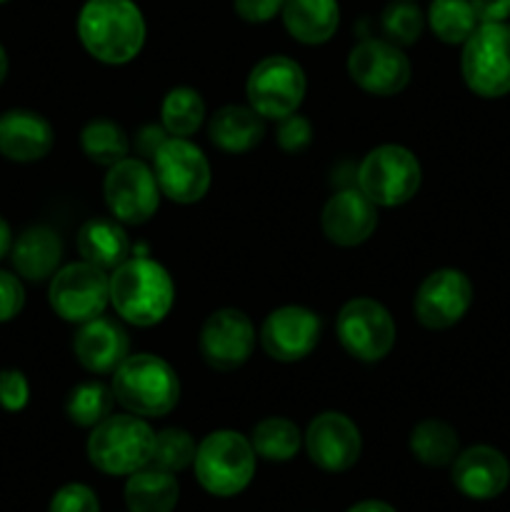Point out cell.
Wrapping results in <instances>:
<instances>
[{"mask_svg": "<svg viewBox=\"0 0 510 512\" xmlns=\"http://www.w3.org/2000/svg\"><path fill=\"white\" fill-rule=\"evenodd\" d=\"M78 38L100 63H130L145 43L143 13L133 0H85L78 13Z\"/></svg>", "mask_w": 510, "mask_h": 512, "instance_id": "6da1fadb", "label": "cell"}, {"mask_svg": "<svg viewBox=\"0 0 510 512\" xmlns=\"http://www.w3.org/2000/svg\"><path fill=\"white\" fill-rule=\"evenodd\" d=\"M173 303V278L155 260L128 258L110 275V305L130 325L150 328L163 323Z\"/></svg>", "mask_w": 510, "mask_h": 512, "instance_id": "7a4b0ae2", "label": "cell"}, {"mask_svg": "<svg viewBox=\"0 0 510 512\" xmlns=\"http://www.w3.org/2000/svg\"><path fill=\"white\" fill-rule=\"evenodd\" d=\"M113 395L128 413L163 418L178 405L180 380L158 355H128L113 373Z\"/></svg>", "mask_w": 510, "mask_h": 512, "instance_id": "3957f363", "label": "cell"}, {"mask_svg": "<svg viewBox=\"0 0 510 512\" xmlns=\"http://www.w3.org/2000/svg\"><path fill=\"white\" fill-rule=\"evenodd\" d=\"M255 450L250 438L238 430H215L205 435L195 450V478L205 493L233 498L250 485L255 475Z\"/></svg>", "mask_w": 510, "mask_h": 512, "instance_id": "277c9868", "label": "cell"}, {"mask_svg": "<svg viewBox=\"0 0 510 512\" xmlns=\"http://www.w3.org/2000/svg\"><path fill=\"white\" fill-rule=\"evenodd\" d=\"M155 433L140 415H108L88 438V460L105 475H133L150 465Z\"/></svg>", "mask_w": 510, "mask_h": 512, "instance_id": "5b68a950", "label": "cell"}, {"mask_svg": "<svg viewBox=\"0 0 510 512\" xmlns=\"http://www.w3.org/2000/svg\"><path fill=\"white\" fill-rule=\"evenodd\" d=\"M463 80L480 98H503L510 93V25L480 23L463 43Z\"/></svg>", "mask_w": 510, "mask_h": 512, "instance_id": "8992f818", "label": "cell"}, {"mask_svg": "<svg viewBox=\"0 0 510 512\" xmlns=\"http://www.w3.org/2000/svg\"><path fill=\"white\" fill-rule=\"evenodd\" d=\"M420 163L403 145H380L363 158L358 168V188L383 208L403 205L418 193Z\"/></svg>", "mask_w": 510, "mask_h": 512, "instance_id": "52a82bcc", "label": "cell"}, {"mask_svg": "<svg viewBox=\"0 0 510 512\" xmlns=\"http://www.w3.org/2000/svg\"><path fill=\"white\" fill-rule=\"evenodd\" d=\"M305 88V73L293 58L268 55L250 70L245 95L250 108L265 120H283L300 108Z\"/></svg>", "mask_w": 510, "mask_h": 512, "instance_id": "ba28073f", "label": "cell"}, {"mask_svg": "<svg viewBox=\"0 0 510 512\" xmlns=\"http://www.w3.org/2000/svg\"><path fill=\"white\" fill-rule=\"evenodd\" d=\"M50 308L65 323L83 325L100 318L110 303V275L90 263H70L58 268L48 288Z\"/></svg>", "mask_w": 510, "mask_h": 512, "instance_id": "9c48e42d", "label": "cell"}, {"mask_svg": "<svg viewBox=\"0 0 510 512\" xmlns=\"http://www.w3.org/2000/svg\"><path fill=\"white\" fill-rule=\"evenodd\" d=\"M153 173L160 193L180 205L198 203L210 188V163L188 138H165L153 155Z\"/></svg>", "mask_w": 510, "mask_h": 512, "instance_id": "30bf717a", "label": "cell"}, {"mask_svg": "<svg viewBox=\"0 0 510 512\" xmlns=\"http://www.w3.org/2000/svg\"><path fill=\"white\" fill-rule=\"evenodd\" d=\"M335 333L345 353L363 363H378L393 350L395 323L373 298H355L340 308Z\"/></svg>", "mask_w": 510, "mask_h": 512, "instance_id": "8fae6325", "label": "cell"}, {"mask_svg": "<svg viewBox=\"0 0 510 512\" xmlns=\"http://www.w3.org/2000/svg\"><path fill=\"white\" fill-rule=\"evenodd\" d=\"M105 203L115 220L125 225H143L160 205V188L153 168L140 158H125L110 165L105 175Z\"/></svg>", "mask_w": 510, "mask_h": 512, "instance_id": "7c38bea8", "label": "cell"}, {"mask_svg": "<svg viewBox=\"0 0 510 512\" xmlns=\"http://www.w3.org/2000/svg\"><path fill=\"white\" fill-rule=\"evenodd\" d=\"M348 75L370 95H398L410 83V60L390 40L365 38L350 50Z\"/></svg>", "mask_w": 510, "mask_h": 512, "instance_id": "4fadbf2b", "label": "cell"}, {"mask_svg": "<svg viewBox=\"0 0 510 512\" xmlns=\"http://www.w3.org/2000/svg\"><path fill=\"white\" fill-rule=\"evenodd\" d=\"M255 328L238 308L215 310L200 330V355L220 373L238 370L253 355Z\"/></svg>", "mask_w": 510, "mask_h": 512, "instance_id": "5bb4252c", "label": "cell"}, {"mask_svg": "<svg viewBox=\"0 0 510 512\" xmlns=\"http://www.w3.org/2000/svg\"><path fill=\"white\" fill-rule=\"evenodd\" d=\"M473 303V285L468 275L455 268L430 273L415 293V318L430 330L453 328L463 320Z\"/></svg>", "mask_w": 510, "mask_h": 512, "instance_id": "9a60e30c", "label": "cell"}, {"mask_svg": "<svg viewBox=\"0 0 510 512\" xmlns=\"http://www.w3.org/2000/svg\"><path fill=\"white\" fill-rule=\"evenodd\" d=\"M303 445L308 458L325 473H345L353 468L363 450L360 430L348 415L320 413L310 420L303 435Z\"/></svg>", "mask_w": 510, "mask_h": 512, "instance_id": "2e32d148", "label": "cell"}, {"mask_svg": "<svg viewBox=\"0 0 510 512\" xmlns=\"http://www.w3.org/2000/svg\"><path fill=\"white\" fill-rule=\"evenodd\" d=\"M320 323L318 315L300 305H285V308L273 310L263 320L260 328V345L265 353L280 363H298L308 358L320 340Z\"/></svg>", "mask_w": 510, "mask_h": 512, "instance_id": "e0dca14e", "label": "cell"}, {"mask_svg": "<svg viewBox=\"0 0 510 512\" xmlns=\"http://www.w3.org/2000/svg\"><path fill=\"white\" fill-rule=\"evenodd\" d=\"M323 233L330 243L340 248H353L365 243L378 225V205L363 190H340L323 208Z\"/></svg>", "mask_w": 510, "mask_h": 512, "instance_id": "ac0fdd59", "label": "cell"}, {"mask_svg": "<svg viewBox=\"0 0 510 512\" xmlns=\"http://www.w3.org/2000/svg\"><path fill=\"white\" fill-rule=\"evenodd\" d=\"M510 463L490 445H473L453 460V485L470 500H493L508 488Z\"/></svg>", "mask_w": 510, "mask_h": 512, "instance_id": "d6986e66", "label": "cell"}, {"mask_svg": "<svg viewBox=\"0 0 510 512\" xmlns=\"http://www.w3.org/2000/svg\"><path fill=\"white\" fill-rule=\"evenodd\" d=\"M55 143L53 125L35 110L13 108L0 113V155L13 163H35Z\"/></svg>", "mask_w": 510, "mask_h": 512, "instance_id": "ffe728a7", "label": "cell"}, {"mask_svg": "<svg viewBox=\"0 0 510 512\" xmlns=\"http://www.w3.org/2000/svg\"><path fill=\"white\" fill-rule=\"evenodd\" d=\"M73 350L78 363L95 375H108L120 368L130 355L128 333L115 320L95 318L80 325L73 340Z\"/></svg>", "mask_w": 510, "mask_h": 512, "instance_id": "44dd1931", "label": "cell"}, {"mask_svg": "<svg viewBox=\"0 0 510 512\" xmlns=\"http://www.w3.org/2000/svg\"><path fill=\"white\" fill-rule=\"evenodd\" d=\"M10 258L20 278L30 283H43L58 273V265L63 260V240L48 225H33L23 230L18 240H13Z\"/></svg>", "mask_w": 510, "mask_h": 512, "instance_id": "7402d4cb", "label": "cell"}, {"mask_svg": "<svg viewBox=\"0 0 510 512\" xmlns=\"http://www.w3.org/2000/svg\"><path fill=\"white\" fill-rule=\"evenodd\" d=\"M280 13L285 30L305 45L328 43L340 23L338 0H285Z\"/></svg>", "mask_w": 510, "mask_h": 512, "instance_id": "603a6c76", "label": "cell"}, {"mask_svg": "<svg viewBox=\"0 0 510 512\" xmlns=\"http://www.w3.org/2000/svg\"><path fill=\"white\" fill-rule=\"evenodd\" d=\"M265 118L250 105H225L210 118L208 138L225 153H248L263 140Z\"/></svg>", "mask_w": 510, "mask_h": 512, "instance_id": "cb8c5ba5", "label": "cell"}, {"mask_svg": "<svg viewBox=\"0 0 510 512\" xmlns=\"http://www.w3.org/2000/svg\"><path fill=\"white\" fill-rule=\"evenodd\" d=\"M78 253L100 270H115L130 258V240L120 220L90 218L78 230Z\"/></svg>", "mask_w": 510, "mask_h": 512, "instance_id": "d4e9b609", "label": "cell"}, {"mask_svg": "<svg viewBox=\"0 0 510 512\" xmlns=\"http://www.w3.org/2000/svg\"><path fill=\"white\" fill-rule=\"evenodd\" d=\"M178 498L180 488L175 475L153 465L135 470L125 483V505L130 512H173Z\"/></svg>", "mask_w": 510, "mask_h": 512, "instance_id": "484cf974", "label": "cell"}, {"mask_svg": "<svg viewBox=\"0 0 510 512\" xmlns=\"http://www.w3.org/2000/svg\"><path fill=\"white\" fill-rule=\"evenodd\" d=\"M410 453L418 463L428 465V468H443L458 458V433L443 420H423L410 433Z\"/></svg>", "mask_w": 510, "mask_h": 512, "instance_id": "4316f807", "label": "cell"}, {"mask_svg": "<svg viewBox=\"0 0 510 512\" xmlns=\"http://www.w3.org/2000/svg\"><path fill=\"white\" fill-rule=\"evenodd\" d=\"M250 445H253L255 455L268 463H288L298 455L300 445H303V435H300L298 425L288 418H265L260 420L250 435Z\"/></svg>", "mask_w": 510, "mask_h": 512, "instance_id": "83f0119b", "label": "cell"}, {"mask_svg": "<svg viewBox=\"0 0 510 512\" xmlns=\"http://www.w3.org/2000/svg\"><path fill=\"white\" fill-rule=\"evenodd\" d=\"M80 148L95 165L110 168V165L128 158L130 140L118 123L108 118H95L80 133Z\"/></svg>", "mask_w": 510, "mask_h": 512, "instance_id": "f1b7e54d", "label": "cell"}, {"mask_svg": "<svg viewBox=\"0 0 510 512\" xmlns=\"http://www.w3.org/2000/svg\"><path fill=\"white\" fill-rule=\"evenodd\" d=\"M428 25L448 45H463L480 20L470 0H433L428 8Z\"/></svg>", "mask_w": 510, "mask_h": 512, "instance_id": "f546056e", "label": "cell"}, {"mask_svg": "<svg viewBox=\"0 0 510 512\" xmlns=\"http://www.w3.org/2000/svg\"><path fill=\"white\" fill-rule=\"evenodd\" d=\"M160 118H163L165 133L173 135V138H188L203 125L205 103L198 90L180 85L163 98Z\"/></svg>", "mask_w": 510, "mask_h": 512, "instance_id": "4dcf8cb0", "label": "cell"}, {"mask_svg": "<svg viewBox=\"0 0 510 512\" xmlns=\"http://www.w3.org/2000/svg\"><path fill=\"white\" fill-rule=\"evenodd\" d=\"M113 403V388L98 383V380H90V383H80L70 390L65 413L80 428H95L113 413Z\"/></svg>", "mask_w": 510, "mask_h": 512, "instance_id": "1f68e13d", "label": "cell"}, {"mask_svg": "<svg viewBox=\"0 0 510 512\" xmlns=\"http://www.w3.org/2000/svg\"><path fill=\"white\" fill-rule=\"evenodd\" d=\"M195 445L193 435L183 428H165L160 433H155V445H153V458L150 465L160 470H168V473H180V470L190 468L195 460Z\"/></svg>", "mask_w": 510, "mask_h": 512, "instance_id": "d6a6232c", "label": "cell"}, {"mask_svg": "<svg viewBox=\"0 0 510 512\" xmlns=\"http://www.w3.org/2000/svg\"><path fill=\"white\" fill-rule=\"evenodd\" d=\"M380 28H383L385 38L400 48V45H413L420 38L425 28V18L418 5H413L410 0H398V3H390L383 10Z\"/></svg>", "mask_w": 510, "mask_h": 512, "instance_id": "836d02e7", "label": "cell"}, {"mask_svg": "<svg viewBox=\"0 0 510 512\" xmlns=\"http://www.w3.org/2000/svg\"><path fill=\"white\" fill-rule=\"evenodd\" d=\"M48 512H100L98 495L83 483H68L50 498Z\"/></svg>", "mask_w": 510, "mask_h": 512, "instance_id": "e575fe53", "label": "cell"}, {"mask_svg": "<svg viewBox=\"0 0 510 512\" xmlns=\"http://www.w3.org/2000/svg\"><path fill=\"white\" fill-rule=\"evenodd\" d=\"M30 400V385L20 370H0V408L20 413Z\"/></svg>", "mask_w": 510, "mask_h": 512, "instance_id": "d590c367", "label": "cell"}, {"mask_svg": "<svg viewBox=\"0 0 510 512\" xmlns=\"http://www.w3.org/2000/svg\"><path fill=\"white\" fill-rule=\"evenodd\" d=\"M310 140H313V128H310L308 118L293 113L278 120V145L285 153H300L308 148Z\"/></svg>", "mask_w": 510, "mask_h": 512, "instance_id": "8d00e7d4", "label": "cell"}, {"mask_svg": "<svg viewBox=\"0 0 510 512\" xmlns=\"http://www.w3.org/2000/svg\"><path fill=\"white\" fill-rule=\"evenodd\" d=\"M25 305V290L18 275L0 270V323L18 318Z\"/></svg>", "mask_w": 510, "mask_h": 512, "instance_id": "74e56055", "label": "cell"}, {"mask_svg": "<svg viewBox=\"0 0 510 512\" xmlns=\"http://www.w3.org/2000/svg\"><path fill=\"white\" fill-rule=\"evenodd\" d=\"M285 0H233V8L245 23H268L283 10Z\"/></svg>", "mask_w": 510, "mask_h": 512, "instance_id": "f35d334b", "label": "cell"}, {"mask_svg": "<svg viewBox=\"0 0 510 512\" xmlns=\"http://www.w3.org/2000/svg\"><path fill=\"white\" fill-rule=\"evenodd\" d=\"M480 23H505L510 18V0H470Z\"/></svg>", "mask_w": 510, "mask_h": 512, "instance_id": "ab89813d", "label": "cell"}, {"mask_svg": "<svg viewBox=\"0 0 510 512\" xmlns=\"http://www.w3.org/2000/svg\"><path fill=\"white\" fill-rule=\"evenodd\" d=\"M163 143H165V128H153V125H150V128H143V133H140L138 138V148L143 150L145 155H150V158H153L155 150H158Z\"/></svg>", "mask_w": 510, "mask_h": 512, "instance_id": "60d3db41", "label": "cell"}, {"mask_svg": "<svg viewBox=\"0 0 510 512\" xmlns=\"http://www.w3.org/2000/svg\"><path fill=\"white\" fill-rule=\"evenodd\" d=\"M345 512H398L393 505L383 503V500H363V503H355L353 508H348Z\"/></svg>", "mask_w": 510, "mask_h": 512, "instance_id": "b9f144b4", "label": "cell"}, {"mask_svg": "<svg viewBox=\"0 0 510 512\" xmlns=\"http://www.w3.org/2000/svg\"><path fill=\"white\" fill-rule=\"evenodd\" d=\"M10 248H13V230H10L8 220L0 218V260L10 253Z\"/></svg>", "mask_w": 510, "mask_h": 512, "instance_id": "7bdbcfd3", "label": "cell"}, {"mask_svg": "<svg viewBox=\"0 0 510 512\" xmlns=\"http://www.w3.org/2000/svg\"><path fill=\"white\" fill-rule=\"evenodd\" d=\"M5 75H8V53H5V48L0 45V85H3Z\"/></svg>", "mask_w": 510, "mask_h": 512, "instance_id": "ee69618b", "label": "cell"}, {"mask_svg": "<svg viewBox=\"0 0 510 512\" xmlns=\"http://www.w3.org/2000/svg\"><path fill=\"white\" fill-rule=\"evenodd\" d=\"M0 3H8V0H0Z\"/></svg>", "mask_w": 510, "mask_h": 512, "instance_id": "f6af8a7d", "label": "cell"}]
</instances>
